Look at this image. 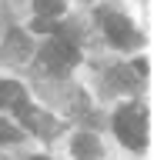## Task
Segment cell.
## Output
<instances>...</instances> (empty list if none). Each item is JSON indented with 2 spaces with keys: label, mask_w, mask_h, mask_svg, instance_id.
Masks as SVG:
<instances>
[{
  "label": "cell",
  "mask_w": 154,
  "mask_h": 160,
  "mask_svg": "<svg viewBox=\"0 0 154 160\" xmlns=\"http://www.w3.org/2000/svg\"><path fill=\"white\" fill-rule=\"evenodd\" d=\"M30 27L37 30V33H50V30H57V23H54L50 17H37V20L30 23Z\"/></svg>",
  "instance_id": "cell-9"
},
{
  "label": "cell",
  "mask_w": 154,
  "mask_h": 160,
  "mask_svg": "<svg viewBox=\"0 0 154 160\" xmlns=\"http://www.w3.org/2000/svg\"><path fill=\"white\" fill-rule=\"evenodd\" d=\"M40 60H44V67H50V70H71L77 63V47L64 37H54L50 43H44Z\"/></svg>",
  "instance_id": "cell-2"
},
{
  "label": "cell",
  "mask_w": 154,
  "mask_h": 160,
  "mask_svg": "<svg viewBox=\"0 0 154 160\" xmlns=\"http://www.w3.org/2000/svg\"><path fill=\"white\" fill-rule=\"evenodd\" d=\"M74 157L77 160H97L101 157V143L94 133H77L74 137Z\"/></svg>",
  "instance_id": "cell-4"
},
{
  "label": "cell",
  "mask_w": 154,
  "mask_h": 160,
  "mask_svg": "<svg viewBox=\"0 0 154 160\" xmlns=\"http://www.w3.org/2000/svg\"><path fill=\"white\" fill-rule=\"evenodd\" d=\"M0 140H3V143H13V140H20V130L10 127L7 120H0Z\"/></svg>",
  "instance_id": "cell-8"
},
{
  "label": "cell",
  "mask_w": 154,
  "mask_h": 160,
  "mask_svg": "<svg viewBox=\"0 0 154 160\" xmlns=\"http://www.w3.org/2000/svg\"><path fill=\"white\" fill-rule=\"evenodd\" d=\"M34 160H47V157H34Z\"/></svg>",
  "instance_id": "cell-10"
},
{
  "label": "cell",
  "mask_w": 154,
  "mask_h": 160,
  "mask_svg": "<svg viewBox=\"0 0 154 160\" xmlns=\"http://www.w3.org/2000/svg\"><path fill=\"white\" fill-rule=\"evenodd\" d=\"M34 10H37V17H61L64 3L61 0H34Z\"/></svg>",
  "instance_id": "cell-7"
},
{
  "label": "cell",
  "mask_w": 154,
  "mask_h": 160,
  "mask_svg": "<svg viewBox=\"0 0 154 160\" xmlns=\"http://www.w3.org/2000/svg\"><path fill=\"white\" fill-rule=\"evenodd\" d=\"M97 17H101L104 33H107L111 43H117V47H134V43H137V33H134V27H131L127 17H121V13H107V10H101Z\"/></svg>",
  "instance_id": "cell-3"
},
{
  "label": "cell",
  "mask_w": 154,
  "mask_h": 160,
  "mask_svg": "<svg viewBox=\"0 0 154 160\" xmlns=\"http://www.w3.org/2000/svg\"><path fill=\"white\" fill-rule=\"evenodd\" d=\"M27 37H24L20 30H10V37H7V60H20V53H27Z\"/></svg>",
  "instance_id": "cell-5"
},
{
  "label": "cell",
  "mask_w": 154,
  "mask_h": 160,
  "mask_svg": "<svg viewBox=\"0 0 154 160\" xmlns=\"http://www.w3.org/2000/svg\"><path fill=\"white\" fill-rule=\"evenodd\" d=\"M17 100H24V90L13 80H0V107H13Z\"/></svg>",
  "instance_id": "cell-6"
},
{
  "label": "cell",
  "mask_w": 154,
  "mask_h": 160,
  "mask_svg": "<svg viewBox=\"0 0 154 160\" xmlns=\"http://www.w3.org/2000/svg\"><path fill=\"white\" fill-rule=\"evenodd\" d=\"M114 133L121 137L124 147L141 150L144 140H147V120H144V110L141 107H121L117 117H114Z\"/></svg>",
  "instance_id": "cell-1"
}]
</instances>
